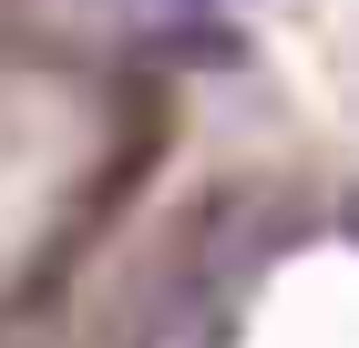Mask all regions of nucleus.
Wrapping results in <instances>:
<instances>
[{"instance_id": "nucleus-1", "label": "nucleus", "mask_w": 359, "mask_h": 348, "mask_svg": "<svg viewBox=\"0 0 359 348\" xmlns=\"http://www.w3.org/2000/svg\"><path fill=\"white\" fill-rule=\"evenodd\" d=\"M144 348H226V307H216V287H175L165 307H154V328H144Z\"/></svg>"}]
</instances>
